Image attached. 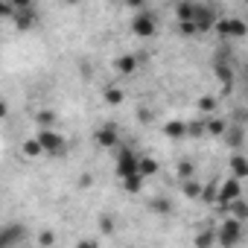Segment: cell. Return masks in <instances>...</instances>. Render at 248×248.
Listing matches in <instances>:
<instances>
[{"instance_id": "obj_19", "label": "cell", "mask_w": 248, "mask_h": 248, "mask_svg": "<svg viewBox=\"0 0 248 248\" xmlns=\"http://www.w3.org/2000/svg\"><path fill=\"white\" fill-rule=\"evenodd\" d=\"M155 172H158V161H155L152 155H143V158H140V175H143V178H152Z\"/></svg>"}, {"instance_id": "obj_15", "label": "cell", "mask_w": 248, "mask_h": 248, "mask_svg": "<svg viewBox=\"0 0 248 248\" xmlns=\"http://www.w3.org/2000/svg\"><path fill=\"white\" fill-rule=\"evenodd\" d=\"M204 129H207L210 138H222V135H228L225 120H219V117H207V120H204Z\"/></svg>"}, {"instance_id": "obj_8", "label": "cell", "mask_w": 248, "mask_h": 248, "mask_svg": "<svg viewBox=\"0 0 248 248\" xmlns=\"http://www.w3.org/2000/svg\"><path fill=\"white\" fill-rule=\"evenodd\" d=\"M164 138H170V140H184V138H190V123L181 120V117L167 120V123H164Z\"/></svg>"}, {"instance_id": "obj_16", "label": "cell", "mask_w": 248, "mask_h": 248, "mask_svg": "<svg viewBox=\"0 0 248 248\" xmlns=\"http://www.w3.org/2000/svg\"><path fill=\"white\" fill-rule=\"evenodd\" d=\"M175 18H178V27H181V24H193V18H196V3H178V6H175Z\"/></svg>"}, {"instance_id": "obj_6", "label": "cell", "mask_w": 248, "mask_h": 248, "mask_svg": "<svg viewBox=\"0 0 248 248\" xmlns=\"http://www.w3.org/2000/svg\"><path fill=\"white\" fill-rule=\"evenodd\" d=\"M155 30H158L155 15H149V12H138V15H135V21H132V32H135L138 38H152Z\"/></svg>"}, {"instance_id": "obj_28", "label": "cell", "mask_w": 248, "mask_h": 248, "mask_svg": "<svg viewBox=\"0 0 248 248\" xmlns=\"http://www.w3.org/2000/svg\"><path fill=\"white\" fill-rule=\"evenodd\" d=\"M38 245H41V248L56 245V233H53V231H41V233H38Z\"/></svg>"}, {"instance_id": "obj_10", "label": "cell", "mask_w": 248, "mask_h": 248, "mask_svg": "<svg viewBox=\"0 0 248 248\" xmlns=\"http://www.w3.org/2000/svg\"><path fill=\"white\" fill-rule=\"evenodd\" d=\"M24 236H27V228L24 225H6L3 228V233H0V248H15L18 242H24Z\"/></svg>"}, {"instance_id": "obj_26", "label": "cell", "mask_w": 248, "mask_h": 248, "mask_svg": "<svg viewBox=\"0 0 248 248\" xmlns=\"http://www.w3.org/2000/svg\"><path fill=\"white\" fill-rule=\"evenodd\" d=\"M193 170H196V167H193L190 161H181V164H178V178H181V181H190V178H193Z\"/></svg>"}, {"instance_id": "obj_22", "label": "cell", "mask_w": 248, "mask_h": 248, "mask_svg": "<svg viewBox=\"0 0 248 248\" xmlns=\"http://www.w3.org/2000/svg\"><path fill=\"white\" fill-rule=\"evenodd\" d=\"M24 155H27V158H38V155H44V149H41V143L32 138V140L24 143Z\"/></svg>"}, {"instance_id": "obj_24", "label": "cell", "mask_w": 248, "mask_h": 248, "mask_svg": "<svg viewBox=\"0 0 248 248\" xmlns=\"http://www.w3.org/2000/svg\"><path fill=\"white\" fill-rule=\"evenodd\" d=\"M228 146H231V149H233V146H242V129H239V126H236V129H233V126L228 129Z\"/></svg>"}, {"instance_id": "obj_2", "label": "cell", "mask_w": 248, "mask_h": 248, "mask_svg": "<svg viewBox=\"0 0 248 248\" xmlns=\"http://www.w3.org/2000/svg\"><path fill=\"white\" fill-rule=\"evenodd\" d=\"M216 236H219V245H222V248L239 245V239H242V222L233 219V216H228V219L216 228Z\"/></svg>"}, {"instance_id": "obj_4", "label": "cell", "mask_w": 248, "mask_h": 248, "mask_svg": "<svg viewBox=\"0 0 248 248\" xmlns=\"http://www.w3.org/2000/svg\"><path fill=\"white\" fill-rule=\"evenodd\" d=\"M193 24H196V30H199V32H210V30H216L219 15H216V9H213V6L196 3V18H193Z\"/></svg>"}, {"instance_id": "obj_7", "label": "cell", "mask_w": 248, "mask_h": 248, "mask_svg": "<svg viewBox=\"0 0 248 248\" xmlns=\"http://www.w3.org/2000/svg\"><path fill=\"white\" fill-rule=\"evenodd\" d=\"M236 199H242V184H239L236 178H225V181L219 184V204L228 207V204H233Z\"/></svg>"}, {"instance_id": "obj_30", "label": "cell", "mask_w": 248, "mask_h": 248, "mask_svg": "<svg viewBox=\"0 0 248 248\" xmlns=\"http://www.w3.org/2000/svg\"><path fill=\"white\" fill-rule=\"evenodd\" d=\"M76 248H99V242H96L93 236H85V239H79V242H76Z\"/></svg>"}, {"instance_id": "obj_12", "label": "cell", "mask_w": 248, "mask_h": 248, "mask_svg": "<svg viewBox=\"0 0 248 248\" xmlns=\"http://www.w3.org/2000/svg\"><path fill=\"white\" fill-rule=\"evenodd\" d=\"M231 178H236V181L248 178V158H245V155H239V152H233V155H231Z\"/></svg>"}, {"instance_id": "obj_27", "label": "cell", "mask_w": 248, "mask_h": 248, "mask_svg": "<svg viewBox=\"0 0 248 248\" xmlns=\"http://www.w3.org/2000/svg\"><path fill=\"white\" fill-rule=\"evenodd\" d=\"M38 123H41V129H50L56 123V111H38Z\"/></svg>"}, {"instance_id": "obj_5", "label": "cell", "mask_w": 248, "mask_h": 248, "mask_svg": "<svg viewBox=\"0 0 248 248\" xmlns=\"http://www.w3.org/2000/svg\"><path fill=\"white\" fill-rule=\"evenodd\" d=\"M216 32L225 35V38H242V35L248 32V24H245L242 18H219Z\"/></svg>"}, {"instance_id": "obj_29", "label": "cell", "mask_w": 248, "mask_h": 248, "mask_svg": "<svg viewBox=\"0 0 248 248\" xmlns=\"http://www.w3.org/2000/svg\"><path fill=\"white\" fill-rule=\"evenodd\" d=\"M152 207H155V213H170V210H172L170 199H155V202H152Z\"/></svg>"}, {"instance_id": "obj_25", "label": "cell", "mask_w": 248, "mask_h": 248, "mask_svg": "<svg viewBox=\"0 0 248 248\" xmlns=\"http://www.w3.org/2000/svg\"><path fill=\"white\" fill-rule=\"evenodd\" d=\"M114 228H117V222H114L108 213H102V216H99V233H114Z\"/></svg>"}, {"instance_id": "obj_23", "label": "cell", "mask_w": 248, "mask_h": 248, "mask_svg": "<svg viewBox=\"0 0 248 248\" xmlns=\"http://www.w3.org/2000/svg\"><path fill=\"white\" fill-rule=\"evenodd\" d=\"M105 102L108 105H120L123 102V91L120 88H105Z\"/></svg>"}, {"instance_id": "obj_11", "label": "cell", "mask_w": 248, "mask_h": 248, "mask_svg": "<svg viewBox=\"0 0 248 248\" xmlns=\"http://www.w3.org/2000/svg\"><path fill=\"white\" fill-rule=\"evenodd\" d=\"M93 140L102 146V149H117V140H120V132H117V126H102V129H96L93 132Z\"/></svg>"}, {"instance_id": "obj_33", "label": "cell", "mask_w": 248, "mask_h": 248, "mask_svg": "<svg viewBox=\"0 0 248 248\" xmlns=\"http://www.w3.org/2000/svg\"><path fill=\"white\" fill-rule=\"evenodd\" d=\"M138 117H140L143 123H149V120H152V111H149V108H138Z\"/></svg>"}, {"instance_id": "obj_31", "label": "cell", "mask_w": 248, "mask_h": 248, "mask_svg": "<svg viewBox=\"0 0 248 248\" xmlns=\"http://www.w3.org/2000/svg\"><path fill=\"white\" fill-rule=\"evenodd\" d=\"M190 135H207V129L202 126V123H190Z\"/></svg>"}, {"instance_id": "obj_3", "label": "cell", "mask_w": 248, "mask_h": 248, "mask_svg": "<svg viewBox=\"0 0 248 248\" xmlns=\"http://www.w3.org/2000/svg\"><path fill=\"white\" fill-rule=\"evenodd\" d=\"M35 140L41 143V149H44V155H62L64 149H67V143H64V138L56 132V129H41L38 135H35Z\"/></svg>"}, {"instance_id": "obj_20", "label": "cell", "mask_w": 248, "mask_h": 248, "mask_svg": "<svg viewBox=\"0 0 248 248\" xmlns=\"http://www.w3.org/2000/svg\"><path fill=\"white\" fill-rule=\"evenodd\" d=\"M143 181H146L143 175H132V178H126V181H123V190H126V193H132V196H135V193H140Z\"/></svg>"}, {"instance_id": "obj_35", "label": "cell", "mask_w": 248, "mask_h": 248, "mask_svg": "<svg viewBox=\"0 0 248 248\" xmlns=\"http://www.w3.org/2000/svg\"><path fill=\"white\" fill-rule=\"evenodd\" d=\"M245 70H248V67H245Z\"/></svg>"}, {"instance_id": "obj_13", "label": "cell", "mask_w": 248, "mask_h": 248, "mask_svg": "<svg viewBox=\"0 0 248 248\" xmlns=\"http://www.w3.org/2000/svg\"><path fill=\"white\" fill-rule=\"evenodd\" d=\"M138 56H120V59H114V70L120 73V76H132L135 70H138Z\"/></svg>"}, {"instance_id": "obj_14", "label": "cell", "mask_w": 248, "mask_h": 248, "mask_svg": "<svg viewBox=\"0 0 248 248\" xmlns=\"http://www.w3.org/2000/svg\"><path fill=\"white\" fill-rule=\"evenodd\" d=\"M193 245H196V248H213V245H219V236H216V228H202V231L196 233V239H193Z\"/></svg>"}, {"instance_id": "obj_34", "label": "cell", "mask_w": 248, "mask_h": 248, "mask_svg": "<svg viewBox=\"0 0 248 248\" xmlns=\"http://www.w3.org/2000/svg\"><path fill=\"white\" fill-rule=\"evenodd\" d=\"M21 248H24V245H21Z\"/></svg>"}, {"instance_id": "obj_9", "label": "cell", "mask_w": 248, "mask_h": 248, "mask_svg": "<svg viewBox=\"0 0 248 248\" xmlns=\"http://www.w3.org/2000/svg\"><path fill=\"white\" fill-rule=\"evenodd\" d=\"M15 6H18V12H15V24H18V30H32V27H35V21H38V15H35L32 3L21 0V3H15Z\"/></svg>"}, {"instance_id": "obj_17", "label": "cell", "mask_w": 248, "mask_h": 248, "mask_svg": "<svg viewBox=\"0 0 248 248\" xmlns=\"http://www.w3.org/2000/svg\"><path fill=\"white\" fill-rule=\"evenodd\" d=\"M225 210H228L233 219H239V222H245V219H248V202H245V199H236V202H233V204H228Z\"/></svg>"}, {"instance_id": "obj_18", "label": "cell", "mask_w": 248, "mask_h": 248, "mask_svg": "<svg viewBox=\"0 0 248 248\" xmlns=\"http://www.w3.org/2000/svg\"><path fill=\"white\" fill-rule=\"evenodd\" d=\"M181 193L187 196V199H202V193H204V187L196 181V178H190V181H181Z\"/></svg>"}, {"instance_id": "obj_21", "label": "cell", "mask_w": 248, "mask_h": 248, "mask_svg": "<svg viewBox=\"0 0 248 248\" xmlns=\"http://www.w3.org/2000/svg\"><path fill=\"white\" fill-rule=\"evenodd\" d=\"M199 111H202L204 117H210V114L216 111V96H210V93H204V96L199 99Z\"/></svg>"}, {"instance_id": "obj_32", "label": "cell", "mask_w": 248, "mask_h": 248, "mask_svg": "<svg viewBox=\"0 0 248 248\" xmlns=\"http://www.w3.org/2000/svg\"><path fill=\"white\" fill-rule=\"evenodd\" d=\"M91 181H93V178H91V172H85V175L79 178V190H88V187H91Z\"/></svg>"}, {"instance_id": "obj_1", "label": "cell", "mask_w": 248, "mask_h": 248, "mask_svg": "<svg viewBox=\"0 0 248 248\" xmlns=\"http://www.w3.org/2000/svg\"><path fill=\"white\" fill-rule=\"evenodd\" d=\"M114 172H117L120 181H126V178H132V175H140V155H135L132 149H117Z\"/></svg>"}]
</instances>
